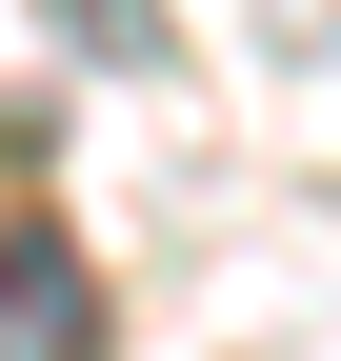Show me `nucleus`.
Masks as SVG:
<instances>
[{"mask_svg": "<svg viewBox=\"0 0 341 361\" xmlns=\"http://www.w3.org/2000/svg\"><path fill=\"white\" fill-rule=\"evenodd\" d=\"M0 361H120V322H101V261H80L61 221H0Z\"/></svg>", "mask_w": 341, "mask_h": 361, "instance_id": "obj_1", "label": "nucleus"}, {"mask_svg": "<svg viewBox=\"0 0 341 361\" xmlns=\"http://www.w3.org/2000/svg\"><path fill=\"white\" fill-rule=\"evenodd\" d=\"M80 40H101V61H161V0H61Z\"/></svg>", "mask_w": 341, "mask_h": 361, "instance_id": "obj_2", "label": "nucleus"}]
</instances>
